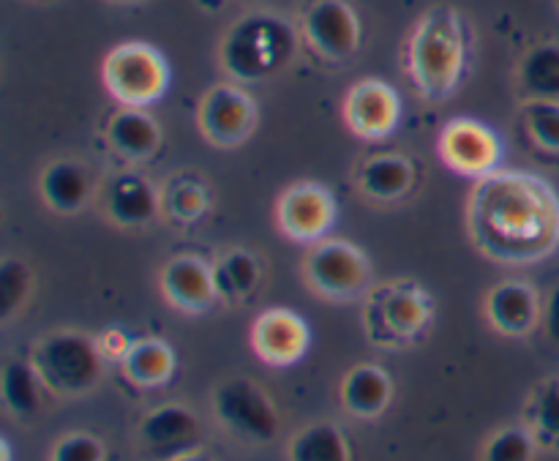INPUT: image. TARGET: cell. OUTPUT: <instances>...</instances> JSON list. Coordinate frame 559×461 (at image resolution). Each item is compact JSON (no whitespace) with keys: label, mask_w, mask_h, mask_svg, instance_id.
<instances>
[{"label":"cell","mask_w":559,"mask_h":461,"mask_svg":"<svg viewBox=\"0 0 559 461\" xmlns=\"http://www.w3.org/2000/svg\"><path fill=\"white\" fill-rule=\"evenodd\" d=\"M440 156L453 173L464 178H486L497 173L502 158L500 137L486 123L473 118H459L442 129L440 134Z\"/></svg>","instance_id":"10"},{"label":"cell","mask_w":559,"mask_h":461,"mask_svg":"<svg viewBox=\"0 0 559 461\" xmlns=\"http://www.w3.org/2000/svg\"><path fill=\"white\" fill-rule=\"evenodd\" d=\"M162 208L167 211L169 218L180 224H194L205 216V211L211 208V194H207L205 184L197 178H178L169 180L167 191L162 197Z\"/></svg>","instance_id":"28"},{"label":"cell","mask_w":559,"mask_h":461,"mask_svg":"<svg viewBox=\"0 0 559 461\" xmlns=\"http://www.w3.org/2000/svg\"><path fill=\"white\" fill-rule=\"evenodd\" d=\"M31 364L55 397H85L102 380L104 355L85 333L58 331L38 342Z\"/></svg>","instance_id":"4"},{"label":"cell","mask_w":559,"mask_h":461,"mask_svg":"<svg viewBox=\"0 0 559 461\" xmlns=\"http://www.w3.org/2000/svg\"><path fill=\"white\" fill-rule=\"evenodd\" d=\"M304 33L311 47L328 60L353 58L360 44V22L344 0H317L304 16Z\"/></svg>","instance_id":"14"},{"label":"cell","mask_w":559,"mask_h":461,"mask_svg":"<svg viewBox=\"0 0 559 461\" xmlns=\"http://www.w3.org/2000/svg\"><path fill=\"white\" fill-rule=\"evenodd\" d=\"M544 326H546V336H549L555 344H559V287L551 289L549 298H546Z\"/></svg>","instance_id":"35"},{"label":"cell","mask_w":559,"mask_h":461,"mask_svg":"<svg viewBox=\"0 0 559 461\" xmlns=\"http://www.w3.org/2000/svg\"><path fill=\"white\" fill-rule=\"evenodd\" d=\"M202 426L183 404H162L140 424V442L153 461H175L200 451Z\"/></svg>","instance_id":"13"},{"label":"cell","mask_w":559,"mask_h":461,"mask_svg":"<svg viewBox=\"0 0 559 461\" xmlns=\"http://www.w3.org/2000/svg\"><path fill=\"white\" fill-rule=\"evenodd\" d=\"M52 461H104V446L93 435H69L52 448Z\"/></svg>","instance_id":"33"},{"label":"cell","mask_w":559,"mask_h":461,"mask_svg":"<svg viewBox=\"0 0 559 461\" xmlns=\"http://www.w3.org/2000/svg\"><path fill=\"white\" fill-rule=\"evenodd\" d=\"M175 461H213V457H211V453H205V451H194V453H186V457H180Z\"/></svg>","instance_id":"37"},{"label":"cell","mask_w":559,"mask_h":461,"mask_svg":"<svg viewBox=\"0 0 559 461\" xmlns=\"http://www.w3.org/2000/svg\"><path fill=\"white\" fill-rule=\"evenodd\" d=\"M162 293L175 309L202 315L218 300L213 265L191 255H180L162 268Z\"/></svg>","instance_id":"16"},{"label":"cell","mask_w":559,"mask_h":461,"mask_svg":"<svg viewBox=\"0 0 559 461\" xmlns=\"http://www.w3.org/2000/svg\"><path fill=\"white\" fill-rule=\"evenodd\" d=\"M218 424L246 442H271L278 435V413L271 397L249 377L224 380L213 393Z\"/></svg>","instance_id":"8"},{"label":"cell","mask_w":559,"mask_h":461,"mask_svg":"<svg viewBox=\"0 0 559 461\" xmlns=\"http://www.w3.org/2000/svg\"><path fill=\"white\" fill-rule=\"evenodd\" d=\"M197 3H200V9H205V11H218L227 5V0H197Z\"/></svg>","instance_id":"36"},{"label":"cell","mask_w":559,"mask_h":461,"mask_svg":"<svg viewBox=\"0 0 559 461\" xmlns=\"http://www.w3.org/2000/svg\"><path fill=\"white\" fill-rule=\"evenodd\" d=\"M107 142L126 162H147L162 145V129L142 107H123L107 120Z\"/></svg>","instance_id":"20"},{"label":"cell","mask_w":559,"mask_h":461,"mask_svg":"<svg viewBox=\"0 0 559 461\" xmlns=\"http://www.w3.org/2000/svg\"><path fill=\"white\" fill-rule=\"evenodd\" d=\"M202 137L216 147H238L257 126V107L238 85H213L197 113Z\"/></svg>","instance_id":"9"},{"label":"cell","mask_w":559,"mask_h":461,"mask_svg":"<svg viewBox=\"0 0 559 461\" xmlns=\"http://www.w3.org/2000/svg\"><path fill=\"white\" fill-rule=\"evenodd\" d=\"M126 377L140 388H158L175 375V353L162 339H140L120 360Z\"/></svg>","instance_id":"24"},{"label":"cell","mask_w":559,"mask_h":461,"mask_svg":"<svg viewBox=\"0 0 559 461\" xmlns=\"http://www.w3.org/2000/svg\"><path fill=\"white\" fill-rule=\"evenodd\" d=\"M104 87L123 107H147L169 87V66L156 47L129 42L104 58Z\"/></svg>","instance_id":"5"},{"label":"cell","mask_w":559,"mask_h":461,"mask_svg":"<svg viewBox=\"0 0 559 461\" xmlns=\"http://www.w3.org/2000/svg\"><path fill=\"white\" fill-rule=\"evenodd\" d=\"M467 224L480 255L527 265L555 255L559 246V197L538 175L497 169L469 194Z\"/></svg>","instance_id":"1"},{"label":"cell","mask_w":559,"mask_h":461,"mask_svg":"<svg viewBox=\"0 0 559 461\" xmlns=\"http://www.w3.org/2000/svg\"><path fill=\"white\" fill-rule=\"evenodd\" d=\"M31 295V268L16 257L0 262V317L11 320Z\"/></svg>","instance_id":"30"},{"label":"cell","mask_w":559,"mask_h":461,"mask_svg":"<svg viewBox=\"0 0 559 461\" xmlns=\"http://www.w3.org/2000/svg\"><path fill=\"white\" fill-rule=\"evenodd\" d=\"M309 342V326L289 309H267L251 328V347L271 366L298 364Z\"/></svg>","instance_id":"15"},{"label":"cell","mask_w":559,"mask_h":461,"mask_svg":"<svg viewBox=\"0 0 559 461\" xmlns=\"http://www.w3.org/2000/svg\"><path fill=\"white\" fill-rule=\"evenodd\" d=\"M278 229L298 244H320L336 222V200L325 186L300 180L289 186L276 208Z\"/></svg>","instance_id":"11"},{"label":"cell","mask_w":559,"mask_h":461,"mask_svg":"<svg viewBox=\"0 0 559 461\" xmlns=\"http://www.w3.org/2000/svg\"><path fill=\"white\" fill-rule=\"evenodd\" d=\"M519 85L527 102H559V44L530 49L519 69Z\"/></svg>","instance_id":"25"},{"label":"cell","mask_w":559,"mask_h":461,"mask_svg":"<svg viewBox=\"0 0 559 461\" xmlns=\"http://www.w3.org/2000/svg\"><path fill=\"white\" fill-rule=\"evenodd\" d=\"M358 184L369 200L396 202L415 186V169L404 156L385 153V156L366 158L358 173Z\"/></svg>","instance_id":"22"},{"label":"cell","mask_w":559,"mask_h":461,"mask_svg":"<svg viewBox=\"0 0 559 461\" xmlns=\"http://www.w3.org/2000/svg\"><path fill=\"white\" fill-rule=\"evenodd\" d=\"M306 284L331 300H353L369 289L371 262L347 240H320L304 260Z\"/></svg>","instance_id":"7"},{"label":"cell","mask_w":559,"mask_h":461,"mask_svg":"<svg viewBox=\"0 0 559 461\" xmlns=\"http://www.w3.org/2000/svg\"><path fill=\"white\" fill-rule=\"evenodd\" d=\"M98 350H102L104 360H123L126 353H129V347L134 342H129V336H126L123 331H118V328H112V331H104L102 336L96 339Z\"/></svg>","instance_id":"34"},{"label":"cell","mask_w":559,"mask_h":461,"mask_svg":"<svg viewBox=\"0 0 559 461\" xmlns=\"http://www.w3.org/2000/svg\"><path fill=\"white\" fill-rule=\"evenodd\" d=\"M486 317L506 336H527L540 320V298L533 284L502 282L486 298Z\"/></svg>","instance_id":"17"},{"label":"cell","mask_w":559,"mask_h":461,"mask_svg":"<svg viewBox=\"0 0 559 461\" xmlns=\"http://www.w3.org/2000/svg\"><path fill=\"white\" fill-rule=\"evenodd\" d=\"M260 3H271V0H260Z\"/></svg>","instance_id":"39"},{"label":"cell","mask_w":559,"mask_h":461,"mask_svg":"<svg viewBox=\"0 0 559 461\" xmlns=\"http://www.w3.org/2000/svg\"><path fill=\"white\" fill-rule=\"evenodd\" d=\"M289 461H353L344 432L336 424H311L293 437Z\"/></svg>","instance_id":"27"},{"label":"cell","mask_w":559,"mask_h":461,"mask_svg":"<svg viewBox=\"0 0 559 461\" xmlns=\"http://www.w3.org/2000/svg\"><path fill=\"white\" fill-rule=\"evenodd\" d=\"M402 118V102L399 93L382 80H360L349 87L344 102V120L349 131L360 140L380 142L396 131Z\"/></svg>","instance_id":"12"},{"label":"cell","mask_w":559,"mask_h":461,"mask_svg":"<svg viewBox=\"0 0 559 461\" xmlns=\"http://www.w3.org/2000/svg\"><path fill=\"white\" fill-rule=\"evenodd\" d=\"M393 397V382L380 366H355L342 382V402L355 418H377L385 413Z\"/></svg>","instance_id":"21"},{"label":"cell","mask_w":559,"mask_h":461,"mask_svg":"<svg viewBox=\"0 0 559 461\" xmlns=\"http://www.w3.org/2000/svg\"><path fill=\"white\" fill-rule=\"evenodd\" d=\"M41 377H38L36 366L25 364V360H9L0 375V393L16 418H31L41 407Z\"/></svg>","instance_id":"26"},{"label":"cell","mask_w":559,"mask_h":461,"mask_svg":"<svg viewBox=\"0 0 559 461\" xmlns=\"http://www.w3.org/2000/svg\"><path fill=\"white\" fill-rule=\"evenodd\" d=\"M413 85L429 102H442L459 87L467 66V33L456 9L435 5L420 16L407 49Z\"/></svg>","instance_id":"2"},{"label":"cell","mask_w":559,"mask_h":461,"mask_svg":"<svg viewBox=\"0 0 559 461\" xmlns=\"http://www.w3.org/2000/svg\"><path fill=\"white\" fill-rule=\"evenodd\" d=\"M431 322V298L413 282H396L377 287L366 306L369 339L377 344L415 342Z\"/></svg>","instance_id":"6"},{"label":"cell","mask_w":559,"mask_h":461,"mask_svg":"<svg viewBox=\"0 0 559 461\" xmlns=\"http://www.w3.org/2000/svg\"><path fill=\"white\" fill-rule=\"evenodd\" d=\"M298 52V36L282 16L254 11L224 36L218 60L235 82H262L287 69Z\"/></svg>","instance_id":"3"},{"label":"cell","mask_w":559,"mask_h":461,"mask_svg":"<svg viewBox=\"0 0 559 461\" xmlns=\"http://www.w3.org/2000/svg\"><path fill=\"white\" fill-rule=\"evenodd\" d=\"M262 265L249 249H229L227 255L213 262V282H216L218 300L240 304L260 287Z\"/></svg>","instance_id":"23"},{"label":"cell","mask_w":559,"mask_h":461,"mask_svg":"<svg viewBox=\"0 0 559 461\" xmlns=\"http://www.w3.org/2000/svg\"><path fill=\"white\" fill-rule=\"evenodd\" d=\"M0 451H3V461H11V448H9V442H0Z\"/></svg>","instance_id":"38"},{"label":"cell","mask_w":559,"mask_h":461,"mask_svg":"<svg viewBox=\"0 0 559 461\" xmlns=\"http://www.w3.org/2000/svg\"><path fill=\"white\" fill-rule=\"evenodd\" d=\"M522 123L533 145L559 156V102H527L522 107Z\"/></svg>","instance_id":"29"},{"label":"cell","mask_w":559,"mask_h":461,"mask_svg":"<svg viewBox=\"0 0 559 461\" xmlns=\"http://www.w3.org/2000/svg\"><path fill=\"white\" fill-rule=\"evenodd\" d=\"M535 457V440L527 429L522 426H511L502 429L486 442L484 461H533Z\"/></svg>","instance_id":"31"},{"label":"cell","mask_w":559,"mask_h":461,"mask_svg":"<svg viewBox=\"0 0 559 461\" xmlns=\"http://www.w3.org/2000/svg\"><path fill=\"white\" fill-rule=\"evenodd\" d=\"M530 421L540 437L559 442V377L544 382L535 391L533 404H530Z\"/></svg>","instance_id":"32"},{"label":"cell","mask_w":559,"mask_h":461,"mask_svg":"<svg viewBox=\"0 0 559 461\" xmlns=\"http://www.w3.org/2000/svg\"><path fill=\"white\" fill-rule=\"evenodd\" d=\"M162 211V197L140 173H120L107 186V216L118 227L136 229L151 224Z\"/></svg>","instance_id":"18"},{"label":"cell","mask_w":559,"mask_h":461,"mask_svg":"<svg viewBox=\"0 0 559 461\" xmlns=\"http://www.w3.org/2000/svg\"><path fill=\"white\" fill-rule=\"evenodd\" d=\"M38 191H41V200L49 211L71 216V213L82 211L85 202L91 200L93 178L74 158H58V162L44 167L41 178H38Z\"/></svg>","instance_id":"19"}]
</instances>
